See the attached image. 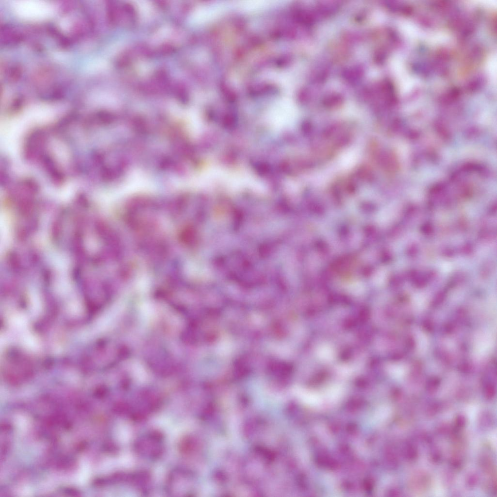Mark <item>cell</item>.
I'll use <instances>...</instances> for the list:
<instances>
[{
    "label": "cell",
    "instance_id": "obj_1",
    "mask_svg": "<svg viewBox=\"0 0 497 497\" xmlns=\"http://www.w3.org/2000/svg\"><path fill=\"white\" fill-rule=\"evenodd\" d=\"M12 6L17 16L29 20L45 19L51 16L54 11L51 4L41 0H17Z\"/></svg>",
    "mask_w": 497,
    "mask_h": 497
}]
</instances>
